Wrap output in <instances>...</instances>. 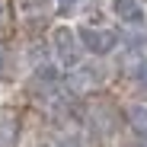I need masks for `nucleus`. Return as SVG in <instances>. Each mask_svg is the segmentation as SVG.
<instances>
[{
    "instance_id": "1",
    "label": "nucleus",
    "mask_w": 147,
    "mask_h": 147,
    "mask_svg": "<svg viewBox=\"0 0 147 147\" xmlns=\"http://www.w3.org/2000/svg\"><path fill=\"white\" fill-rule=\"evenodd\" d=\"M51 48H55V58L61 67H77L80 55H83V45L77 38V29L70 26V22H55V29H51Z\"/></svg>"
},
{
    "instance_id": "2",
    "label": "nucleus",
    "mask_w": 147,
    "mask_h": 147,
    "mask_svg": "<svg viewBox=\"0 0 147 147\" xmlns=\"http://www.w3.org/2000/svg\"><path fill=\"white\" fill-rule=\"evenodd\" d=\"M74 29H77V38L83 45V51L93 55V58H109L121 45L115 29H102V26H74Z\"/></svg>"
},
{
    "instance_id": "3",
    "label": "nucleus",
    "mask_w": 147,
    "mask_h": 147,
    "mask_svg": "<svg viewBox=\"0 0 147 147\" xmlns=\"http://www.w3.org/2000/svg\"><path fill=\"white\" fill-rule=\"evenodd\" d=\"M106 7H109L112 19H118L121 26H134V29L147 26V10L141 0H109Z\"/></svg>"
},
{
    "instance_id": "4",
    "label": "nucleus",
    "mask_w": 147,
    "mask_h": 147,
    "mask_svg": "<svg viewBox=\"0 0 147 147\" xmlns=\"http://www.w3.org/2000/svg\"><path fill=\"white\" fill-rule=\"evenodd\" d=\"M125 112H128V121H131V128H134L141 138H147V106H141V102H131Z\"/></svg>"
},
{
    "instance_id": "5",
    "label": "nucleus",
    "mask_w": 147,
    "mask_h": 147,
    "mask_svg": "<svg viewBox=\"0 0 147 147\" xmlns=\"http://www.w3.org/2000/svg\"><path fill=\"white\" fill-rule=\"evenodd\" d=\"M131 77H134V83H138V86L147 93V55L134 61V67H131Z\"/></svg>"
},
{
    "instance_id": "6",
    "label": "nucleus",
    "mask_w": 147,
    "mask_h": 147,
    "mask_svg": "<svg viewBox=\"0 0 147 147\" xmlns=\"http://www.w3.org/2000/svg\"><path fill=\"white\" fill-rule=\"evenodd\" d=\"M83 3H86V0H55V10H58L61 16H74Z\"/></svg>"
},
{
    "instance_id": "7",
    "label": "nucleus",
    "mask_w": 147,
    "mask_h": 147,
    "mask_svg": "<svg viewBox=\"0 0 147 147\" xmlns=\"http://www.w3.org/2000/svg\"><path fill=\"white\" fill-rule=\"evenodd\" d=\"M58 147H83V141H80V134H64L58 141Z\"/></svg>"
},
{
    "instance_id": "8",
    "label": "nucleus",
    "mask_w": 147,
    "mask_h": 147,
    "mask_svg": "<svg viewBox=\"0 0 147 147\" xmlns=\"http://www.w3.org/2000/svg\"><path fill=\"white\" fill-rule=\"evenodd\" d=\"M7 16H10V10H7V0H0V26L7 22Z\"/></svg>"
},
{
    "instance_id": "9",
    "label": "nucleus",
    "mask_w": 147,
    "mask_h": 147,
    "mask_svg": "<svg viewBox=\"0 0 147 147\" xmlns=\"http://www.w3.org/2000/svg\"><path fill=\"white\" fill-rule=\"evenodd\" d=\"M3 64H7V58H3V48H0V70H3Z\"/></svg>"
}]
</instances>
